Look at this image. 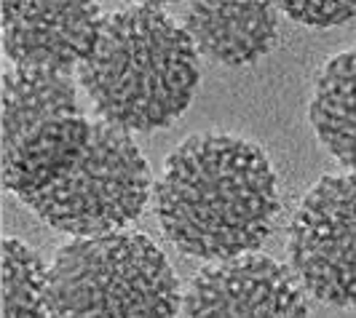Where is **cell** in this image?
Listing matches in <instances>:
<instances>
[{
    "label": "cell",
    "instance_id": "obj_1",
    "mask_svg": "<svg viewBox=\"0 0 356 318\" xmlns=\"http://www.w3.org/2000/svg\"><path fill=\"white\" fill-rule=\"evenodd\" d=\"M279 212L270 158L260 144L236 134L188 137L169 153L156 182V214L166 241L209 262L257 251Z\"/></svg>",
    "mask_w": 356,
    "mask_h": 318
},
{
    "label": "cell",
    "instance_id": "obj_2",
    "mask_svg": "<svg viewBox=\"0 0 356 318\" xmlns=\"http://www.w3.org/2000/svg\"><path fill=\"white\" fill-rule=\"evenodd\" d=\"M78 78L99 121L124 131H156L193 102L201 81L198 49L163 6L131 3L105 17Z\"/></svg>",
    "mask_w": 356,
    "mask_h": 318
},
{
    "label": "cell",
    "instance_id": "obj_3",
    "mask_svg": "<svg viewBox=\"0 0 356 318\" xmlns=\"http://www.w3.org/2000/svg\"><path fill=\"white\" fill-rule=\"evenodd\" d=\"M177 273L147 235L72 238L49 265V318H177Z\"/></svg>",
    "mask_w": 356,
    "mask_h": 318
},
{
    "label": "cell",
    "instance_id": "obj_4",
    "mask_svg": "<svg viewBox=\"0 0 356 318\" xmlns=\"http://www.w3.org/2000/svg\"><path fill=\"white\" fill-rule=\"evenodd\" d=\"M91 126L70 75L14 67L3 75V185L19 201L56 185L86 153Z\"/></svg>",
    "mask_w": 356,
    "mask_h": 318
},
{
    "label": "cell",
    "instance_id": "obj_5",
    "mask_svg": "<svg viewBox=\"0 0 356 318\" xmlns=\"http://www.w3.org/2000/svg\"><path fill=\"white\" fill-rule=\"evenodd\" d=\"M150 198V166L131 137L107 121H94L86 153L70 174L22 203L72 238L126 230Z\"/></svg>",
    "mask_w": 356,
    "mask_h": 318
},
{
    "label": "cell",
    "instance_id": "obj_6",
    "mask_svg": "<svg viewBox=\"0 0 356 318\" xmlns=\"http://www.w3.org/2000/svg\"><path fill=\"white\" fill-rule=\"evenodd\" d=\"M289 265L316 300L356 310V171L321 177L289 225Z\"/></svg>",
    "mask_w": 356,
    "mask_h": 318
},
{
    "label": "cell",
    "instance_id": "obj_7",
    "mask_svg": "<svg viewBox=\"0 0 356 318\" xmlns=\"http://www.w3.org/2000/svg\"><path fill=\"white\" fill-rule=\"evenodd\" d=\"M3 49L14 67L70 75L97 49L105 11L75 0H3Z\"/></svg>",
    "mask_w": 356,
    "mask_h": 318
},
{
    "label": "cell",
    "instance_id": "obj_8",
    "mask_svg": "<svg viewBox=\"0 0 356 318\" xmlns=\"http://www.w3.org/2000/svg\"><path fill=\"white\" fill-rule=\"evenodd\" d=\"M185 318H308L298 276L252 251L201 267L182 300Z\"/></svg>",
    "mask_w": 356,
    "mask_h": 318
},
{
    "label": "cell",
    "instance_id": "obj_9",
    "mask_svg": "<svg viewBox=\"0 0 356 318\" xmlns=\"http://www.w3.org/2000/svg\"><path fill=\"white\" fill-rule=\"evenodd\" d=\"M182 27L198 53L228 67H247L263 59L279 40L276 3H188Z\"/></svg>",
    "mask_w": 356,
    "mask_h": 318
},
{
    "label": "cell",
    "instance_id": "obj_10",
    "mask_svg": "<svg viewBox=\"0 0 356 318\" xmlns=\"http://www.w3.org/2000/svg\"><path fill=\"white\" fill-rule=\"evenodd\" d=\"M308 115L330 156L356 171V46L335 53L321 67Z\"/></svg>",
    "mask_w": 356,
    "mask_h": 318
},
{
    "label": "cell",
    "instance_id": "obj_11",
    "mask_svg": "<svg viewBox=\"0 0 356 318\" xmlns=\"http://www.w3.org/2000/svg\"><path fill=\"white\" fill-rule=\"evenodd\" d=\"M3 318H49V267L19 238L3 241Z\"/></svg>",
    "mask_w": 356,
    "mask_h": 318
},
{
    "label": "cell",
    "instance_id": "obj_12",
    "mask_svg": "<svg viewBox=\"0 0 356 318\" xmlns=\"http://www.w3.org/2000/svg\"><path fill=\"white\" fill-rule=\"evenodd\" d=\"M276 8L286 14L292 22H300L305 27H319V30H327V27H338V24H346L356 17V3H348V0H332V3H319V0H308V3H276Z\"/></svg>",
    "mask_w": 356,
    "mask_h": 318
}]
</instances>
